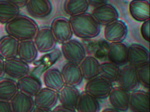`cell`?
Wrapping results in <instances>:
<instances>
[{
    "instance_id": "6da1fadb",
    "label": "cell",
    "mask_w": 150,
    "mask_h": 112,
    "mask_svg": "<svg viewBox=\"0 0 150 112\" xmlns=\"http://www.w3.org/2000/svg\"><path fill=\"white\" fill-rule=\"evenodd\" d=\"M5 29L7 35L21 42L34 39L40 28L33 18L20 14L5 24Z\"/></svg>"
},
{
    "instance_id": "7a4b0ae2",
    "label": "cell",
    "mask_w": 150,
    "mask_h": 112,
    "mask_svg": "<svg viewBox=\"0 0 150 112\" xmlns=\"http://www.w3.org/2000/svg\"><path fill=\"white\" fill-rule=\"evenodd\" d=\"M69 20L74 35L79 38L83 40L93 39L100 33V25L89 13L71 17Z\"/></svg>"
},
{
    "instance_id": "3957f363",
    "label": "cell",
    "mask_w": 150,
    "mask_h": 112,
    "mask_svg": "<svg viewBox=\"0 0 150 112\" xmlns=\"http://www.w3.org/2000/svg\"><path fill=\"white\" fill-rule=\"evenodd\" d=\"M61 51L68 62L77 64L79 65L87 56L83 43L72 38L62 44Z\"/></svg>"
},
{
    "instance_id": "277c9868",
    "label": "cell",
    "mask_w": 150,
    "mask_h": 112,
    "mask_svg": "<svg viewBox=\"0 0 150 112\" xmlns=\"http://www.w3.org/2000/svg\"><path fill=\"white\" fill-rule=\"evenodd\" d=\"M113 87L112 83L99 75L88 80L85 91L97 99H104L108 97Z\"/></svg>"
},
{
    "instance_id": "5b68a950",
    "label": "cell",
    "mask_w": 150,
    "mask_h": 112,
    "mask_svg": "<svg viewBox=\"0 0 150 112\" xmlns=\"http://www.w3.org/2000/svg\"><path fill=\"white\" fill-rule=\"evenodd\" d=\"M33 40L38 52L43 53L55 50L58 43L50 27L39 29Z\"/></svg>"
},
{
    "instance_id": "8992f818",
    "label": "cell",
    "mask_w": 150,
    "mask_h": 112,
    "mask_svg": "<svg viewBox=\"0 0 150 112\" xmlns=\"http://www.w3.org/2000/svg\"><path fill=\"white\" fill-rule=\"evenodd\" d=\"M83 45L86 54L92 56L99 61L108 60V54L110 43L104 38L83 40Z\"/></svg>"
},
{
    "instance_id": "52a82bcc",
    "label": "cell",
    "mask_w": 150,
    "mask_h": 112,
    "mask_svg": "<svg viewBox=\"0 0 150 112\" xmlns=\"http://www.w3.org/2000/svg\"><path fill=\"white\" fill-rule=\"evenodd\" d=\"M117 81L118 86L129 92H132L137 89L140 83L137 68L129 64L123 66L120 69Z\"/></svg>"
},
{
    "instance_id": "ba28073f",
    "label": "cell",
    "mask_w": 150,
    "mask_h": 112,
    "mask_svg": "<svg viewBox=\"0 0 150 112\" xmlns=\"http://www.w3.org/2000/svg\"><path fill=\"white\" fill-rule=\"evenodd\" d=\"M128 28L122 20H117L105 26L104 39L110 43H122L127 37Z\"/></svg>"
},
{
    "instance_id": "9c48e42d",
    "label": "cell",
    "mask_w": 150,
    "mask_h": 112,
    "mask_svg": "<svg viewBox=\"0 0 150 112\" xmlns=\"http://www.w3.org/2000/svg\"><path fill=\"white\" fill-rule=\"evenodd\" d=\"M50 28L57 43L62 44L72 38L74 34L71 23L66 18L59 17L55 18Z\"/></svg>"
},
{
    "instance_id": "30bf717a",
    "label": "cell",
    "mask_w": 150,
    "mask_h": 112,
    "mask_svg": "<svg viewBox=\"0 0 150 112\" xmlns=\"http://www.w3.org/2000/svg\"><path fill=\"white\" fill-rule=\"evenodd\" d=\"M29 64L18 57L5 60V73L9 78L15 80L29 74Z\"/></svg>"
},
{
    "instance_id": "8fae6325",
    "label": "cell",
    "mask_w": 150,
    "mask_h": 112,
    "mask_svg": "<svg viewBox=\"0 0 150 112\" xmlns=\"http://www.w3.org/2000/svg\"><path fill=\"white\" fill-rule=\"evenodd\" d=\"M91 15L100 25L103 26L118 20L119 17L116 8L107 3L94 8Z\"/></svg>"
},
{
    "instance_id": "7c38bea8",
    "label": "cell",
    "mask_w": 150,
    "mask_h": 112,
    "mask_svg": "<svg viewBox=\"0 0 150 112\" xmlns=\"http://www.w3.org/2000/svg\"><path fill=\"white\" fill-rule=\"evenodd\" d=\"M25 8L29 15L36 19L47 17L53 10L50 0H29Z\"/></svg>"
},
{
    "instance_id": "4fadbf2b",
    "label": "cell",
    "mask_w": 150,
    "mask_h": 112,
    "mask_svg": "<svg viewBox=\"0 0 150 112\" xmlns=\"http://www.w3.org/2000/svg\"><path fill=\"white\" fill-rule=\"evenodd\" d=\"M58 92L47 87L42 88L34 97L35 106L45 109H53L59 101Z\"/></svg>"
},
{
    "instance_id": "5bb4252c",
    "label": "cell",
    "mask_w": 150,
    "mask_h": 112,
    "mask_svg": "<svg viewBox=\"0 0 150 112\" xmlns=\"http://www.w3.org/2000/svg\"><path fill=\"white\" fill-rule=\"evenodd\" d=\"M128 63L138 68L149 62L150 54L146 47L139 44L133 43L128 46Z\"/></svg>"
},
{
    "instance_id": "9a60e30c",
    "label": "cell",
    "mask_w": 150,
    "mask_h": 112,
    "mask_svg": "<svg viewBox=\"0 0 150 112\" xmlns=\"http://www.w3.org/2000/svg\"><path fill=\"white\" fill-rule=\"evenodd\" d=\"M130 92L120 87H113L108 97L109 101L113 108L121 112L129 109Z\"/></svg>"
},
{
    "instance_id": "2e32d148",
    "label": "cell",
    "mask_w": 150,
    "mask_h": 112,
    "mask_svg": "<svg viewBox=\"0 0 150 112\" xmlns=\"http://www.w3.org/2000/svg\"><path fill=\"white\" fill-rule=\"evenodd\" d=\"M129 108L132 112H149V93L141 90L132 91L130 94Z\"/></svg>"
},
{
    "instance_id": "e0dca14e",
    "label": "cell",
    "mask_w": 150,
    "mask_h": 112,
    "mask_svg": "<svg viewBox=\"0 0 150 112\" xmlns=\"http://www.w3.org/2000/svg\"><path fill=\"white\" fill-rule=\"evenodd\" d=\"M19 91L34 97L42 88V83L36 75L29 74L17 80Z\"/></svg>"
},
{
    "instance_id": "ac0fdd59",
    "label": "cell",
    "mask_w": 150,
    "mask_h": 112,
    "mask_svg": "<svg viewBox=\"0 0 150 112\" xmlns=\"http://www.w3.org/2000/svg\"><path fill=\"white\" fill-rule=\"evenodd\" d=\"M128 46L124 43H111L110 44L108 61L118 66H123L128 63Z\"/></svg>"
},
{
    "instance_id": "d6986e66",
    "label": "cell",
    "mask_w": 150,
    "mask_h": 112,
    "mask_svg": "<svg viewBox=\"0 0 150 112\" xmlns=\"http://www.w3.org/2000/svg\"><path fill=\"white\" fill-rule=\"evenodd\" d=\"M62 56L61 50L59 49H55L52 51L45 53L44 56L39 59L36 60L34 63H35V67L32 71V74L39 75L43 74L56 64Z\"/></svg>"
},
{
    "instance_id": "ffe728a7",
    "label": "cell",
    "mask_w": 150,
    "mask_h": 112,
    "mask_svg": "<svg viewBox=\"0 0 150 112\" xmlns=\"http://www.w3.org/2000/svg\"><path fill=\"white\" fill-rule=\"evenodd\" d=\"M132 17L139 22L150 20V3L147 0H132L129 4Z\"/></svg>"
},
{
    "instance_id": "44dd1931",
    "label": "cell",
    "mask_w": 150,
    "mask_h": 112,
    "mask_svg": "<svg viewBox=\"0 0 150 112\" xmlns=\"http://www.w3.org/2000/svg\"><path fill=\"white\" fill-rule=\"evenodd\" d=\"M61 72L65 84L67 85L77 86L84 79L79 65L77 64L68 62L63 66Z\"/></svg>"
},
{
    "instance_id": "7402d4cb",
    "label": "cell",
    "mask_w": 150,
    "mask_h": 112,
    "mask_svg": "<svg viewBox=\"0 0 150 112\" xmlns=\"http://www.w3.org/2000/svg\"><path fill=\"white\" fill-rule=\"evenodd\" d=\"M10 102L13 112H32L35 108L34 97L21 91Z\"/></svg>"
},
{
    "instance_id": "603a6c76",
    "label": "cell",
    "mask_w": 150,
    "mask_h": 112,
    "mask_svg": "<svg viewBox=\"0 0 150 112\" xmlns=\"http://www.w3.org/2000/svg\"><path fill=\"white\" fill-rule=\"evenodd\" d=\"M20 41L9 35L0 38V56L4 60L18 57Z\"/></svg>"
},
{
    "instance_id": "cb8c5ba5",
    "label": "cell",
    "mask_w": 150,
    "mask_h": 112,
    "mask_svg": "<svg viewBox=\"0 0 150 112\" xmlns=\"http://www.w3.org/2000/svg\"><path fill=\"white\" fill-rule=\"evenodd\" d=\"M43 81L45 87L58 92L65 85L61 71L55 67H51L43 74Z\"/></svg>"
},
{
    "instance_id": "d4e9b609",
    "label": "cell",
    "mask_w": 150,
    "mask_h": 112,
    "mask_svg": "<svg viewBox=\"0 0 150 112\" xmlns=\"http://www.w3.org/2000/svg\"><path fill=\"white\" fill-rule=\"evenodd\" d=\"M59 94V101L61 105L76 109L81 94L76 87L65 85Z\"/></svg>"
},
{
    "instance_id": "484cf974",
    "label": "cell",
    "mask_w": 150,
    "mask_h": 112,
    "mask_svg": "<svg viewBox=\"0 0 150 112\" xmlns=\"http://www.w3.org/2000/svg\"><path fill=\"white\" fill-rule=\"evenodd\" d=\"M38 52L33 39L20 42L18 57L29 64L36 60Z\"/></svg>"
},
{
    "instance_id": "4316f807",
    "label": "cell",
    "mask_w": 150,
    "mask_h": 112,
    "mask_svg": "<svg viewBox=\"0 0 150 112\" xmlns=\"http://www.w3.org/2000/svg\"><path fill=\"white\" fill-rule=\"evenodd\" d=\"M100 61L92 56L87 55L79 64L83 78L89 80L100 74Z\"/></svg>"
},
{
    "instance_id": "83f0119b",
    "label": "cell",
    "mask_w": 150,
    "mask_h": 112,
    "mask_svg": "<svg viewBox=\"0 0 150 112\" xmlns=\"http://www.w3.org/2000/svg\"><path fill=\"white\" fill-rule=\"evenodd\" d=\"M100 108L97 99L85 91L81 93L76 108L77 112H100Z\"/></svg>"
},
{
    "instance_id": "f1b7e54d",
    "label": "cell",
    "mask_w": 150,
    "mask_h": 112,
    "mask_svg": "<svg viewBox=\"0 0 150 112\" xmlns=\"http://www.w3.org/2000/svg\"><path fill=\"white\" fill-rule=\"evenodd\" d=\"M17 81L9 78H0V100L10 102L19 92Z\"/></svg>"
},
{
    "instance_id": "f546056e",
    "label": "cell",
    "mask_w": 150,
    "mask_h": 112,
    "mask_svg": "<svg viewBox=\"0 0 150 112\" xmlns=\"http://www.w3.org/2000/svg\"><path fill=\"white\" fill-rule=\"evenodd\" d=\"M19 15V8L7 0H0V24H6Z\"/></svg>"
},
{
    "instance_id": "4dcf8cb0",
    "label": "cell",
    "mask_w": 150,
    "mask_h": 112,
    "mask_svg": "<svg viewBox=\"0 0 150 112\" xmlns=\"http://www.w3.org/2000/svg\"><path fill=\"white\" fill-rule=\"evenodd\" d=\"M89 6L86 0H65L64 9L67 15L73 17L86 13Z\"/></svg>"
},
{
    "instance_id": "1f68e13d",
    "label": "cell",
    "mask_w": 150,
    "mask_h": 112,
    "mask_svg": "<svg viewBox=\"0 0 150 112\" xmlns=\"http://www.w3.org/2000/svg\"><path fill=\"white\" fill-rule=\"evenodd\" d=\"M120 69V66L112 62L104 61L100 64L99 75L112 83L117 81Z\"/></svg>"
},
{
    "instance_id": "d6a6232c",
    "label": "cell",
    "mask_w": 150,
    "mask_h": 112,
    "mask_svg": "<svg viewBox=\"0 0 150 112\" xmlns=\"http://www.w3.org/2000/svg\"><path fill=\"white\" fill-rule=\"evenodd\" d=\"M139 83L144 87H150V62L137 68Z\"/></svg>"
},
{
    "instance_id": "836d02e7",
    "label": "cell",
    "mask_w": 150,
    "mask_h": 112,
    "mask_svg": "<svg viewBox=\"0 0 150 112\" xmlns=\"http://www.w3.org/2000/svg\"><path fill=\"white\" fill-rule=\"evenodd\" d=\"M142 38L146 42H150V20L143 22L140 28Z\"/></svg>"
},
{
    "instance_id": "e575fe53",
    "label": "cell",
    "mask_w": 150,
    "mask_h": 112,
    "mask_svg": "<svg viewBox=\"0 0 150 112\" xmlns=\"http://www.w3.org/2000/svg\"><path fill=\"white\" fill-rule=\"evenodd\" d=\"M0 112H13L10 102L0 100Z\"/></svg>"
},
{
    "instance_id": "d590c367",
    "label": "cell",
    "mask_w": 150,
    "mask_h": 112,
    "mask_svg": "<svg viewBox=\"0 0 150 112\" xmlns=\"http://www.w3.org/2000/svg\"><path fill=\"white\" fill-rule=\"evenodd\" d=\"M52 112H77L76 109L65 106L63 105H58L53 108Z\"/></svg>"
},
{
    "instance_id": "8d00e7d4",
    "label": "cell",
    "mask_w": 150,
    "mask_h": 112,
    "mask_svg": "<svg viewBox=\"0 0 150 112\" xmlns=\"http://www.w3.org/2000/svg\"><path fill=\"white\" fill-rule=\"evenodd\" d=\"M15 5L19 9L25 8L29 0H7Z\"/></svg>"
},
{
    "instance_id": "74e56055",
    "label": "cell",
    "mask_w": 150,
    "mask_h": 112,
    "mask_svg": "<svg viewBox=\"0 0 150 112\" xmlns=\"http://www.w3.org/2000/svg\"><path fill=\"white\" fill-rule=\"evenodd\" d=\"M89 6L96 8L107 3L108 0H86Z\"/></svg>"
},
{
    "instance_id": "f35d334b",
    "label": "cell",
    "mask_w": 150,
    "mask_h": 112,
    "mask_svg": "<svg viewBox=\"0 0 150 112\" xmlns=\"http://www.w3.org/2000/svg\"><path fill=\"white\" fill-rule=\"evenodd\" d=\"M5 60L0 56V78L5 75Z\"/></svg>"
},
{
    "instance_id": "ab89813d",
    "label": "cell",
    "mask_w": 150,
    "mask_h": 112,
    "mask_svg": "<svg viewBox=\"0 0 150 112\" xmlns=\"http://www.w3.org/2000/svg\"><path fill=\"white\" fill-rule=\"evenodd\" d=\"M32 112H52V110L51 109H45V108L35 107Z\"/></svg>"
},
{
    "instance_id": "60d3db41",
    "label": "cell",
    "mask_w": 150,
    "mask_h": 112,
    "mask_svg": "<svg viewBox=\"0 0 150 112\" xmlns=\"http://www.w3.org/2000/svg\"><path fill=\"white\" fill-rule=\"evenodd\" d=\"M100 112H121L113 108H107L103 109Z\"/></svg>"
}]
</instances>
